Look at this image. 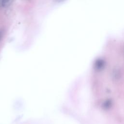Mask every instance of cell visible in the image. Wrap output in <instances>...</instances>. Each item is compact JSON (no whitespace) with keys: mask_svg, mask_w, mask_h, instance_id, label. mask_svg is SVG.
Here are the masks:
<instances>
[{"mask_svg":"<svg viewBox=\"0 0 124 124\" xmlns=\"http://www.w3.org/2000/svg\"><path fill=\"white\" fill-rule=\"evenodd\" d=\"M105 66V62L104 60L99 59L96 60L94 64V68L97 71L103 70Z\"/></svg>","mask_w":124,"mask_h":124,"instance_id":"6da1fadb","label":"cell"},{"mask_svg":"<svg viewBox=\"0 0 124 124\" xmlns=\"http://www.w3.org/2000/svg\"><path fill=\"white\" fill-rule=\"evenodd\" d=\"M121 71L119 68H115L113 71L112 74L113 78L115 80H119L121 77Z\"/></svg>","mask_w":124,"mask_h":124,"instance_id":"7a4b0ae2","label":"cell"},{"mask_svg":"<svg viewBox=\"0 0 124 124\" xmlns=\"http://www.w3.org/2000/svg\"><path fill=\"white\" fill-rule=\"evenodd\" d=\"M112 105V100L110 99H107L105 100L102 104V107L105 109H109L111 107Z\"/></svg>","mask_w":124,"mask_h":124,"instance_id":"3957f363","label":"cell"},{"mask_svg":"<svg viewBox=\"0 0 124 124\" xmlns=\"http://www.w3.org/2000/svg\"><path fill=\"white\" fill-rule=\"evenodd\" d=\"M10 1V0H0V9L6 6Z\"/></svg>","mask_w":124,"mask_h":124,"instance_id":"277c9868","label":"cell"},{"mask_svg":"<svg viewBox=\"0 0 124 124\" xmlns=\"http://www.w3.org/2000/svg\"><path fill=\"white\" fill-rule=\"evenodd\" d=\"M4 33V30L3 29H0V41L1 40Z\"/></svg>","mask_w":124,"mask_h":124,"instance_id":"5b68a950","label":"cell"},{"mask_svg":"<svg viewBox=\"0 0 124 124\" xmlns=\"http://www.w3.org/2000/svg\"><path fill=\"white\" fill-rule=\"evenodd\" d=\"M57 1H58V2H61V1H63L64 0H56Z\"/></svg>","mask_w":124,"mask_h":124,"instance_id":"8992f818","label":"cell"}]
</instances>
